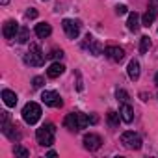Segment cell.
<instances>
[{"label": "cell", "mask_w": 158, "mask_h": 158, "mask_svg": "<svg viewBox=\"0 0 158 158\" xmlns=\"http://www.w3.org/2000/svg\"><path fill=\"white\" fill-rule=\"evenodd\" d=\"M63 125L71 132H78V130H82V128H86L89 125V117L86 114H80V112H71L63 119Z\"/></svg>", "instance_id": "1"}, {"label": "cell", "mask_w": 158, "mask_h": 158, "mask_svg": "<svg viewBox=\"0 0 158 158\" xmlns=\"http://www.w3.org/2000/svg\"><path fill=\"white\" fill-rule=\"evenodd\" d=\"M35 138H37V143H39V145H43V147H50V145L54 143V138H56V127H54L52 123L43 125L41 128H37Z\"/></svg>", "instance_id": "2"}, {"label": "cell", "mask_w": 158, "mask_h": 158, "mask_svg": "<svg viewBox=\"0 0 158 158\" xmlns=\"http://www.w3.org/2000/svg\"><path fill=\"white\" fill-rule=\"evenodd\" d=\"M41 119V106L37 102H26L23 108V121L26 125H35Z\"/></svg>", "instance_id": "3"}, {"label": "cell", "mask_w": 158, "mask_h": 158, "mask_svg": "<svg viewBox=\"0 0 158 158\" xmlns=\"http://www.w3.org/2000/svg\"><path fill=\"white\" fill-rule=\"evenodd\" d=\"M24 61L30 63V65H34V67H39V65L45 63V54L41 52L39 45H35V43L30 45V50H28V54L24 56Z\"/></svg>", "instance_id": "4"}, {"label": "cell", "mask_w": 158, "mask_h": 158, "mask_svg": "<svg viewBox=\"0 0 158 158\" xmlns=\"http://www.w3.org/2000/svg\"><path fill=\"white\" fill-rule=\"evenodd\" d=\"M121 143L127 147V149H132V151H138V149H141V138H139V134H136V132H132V130H127V132H123L121 134Z\"/></svg>", "instance_id": "5"}, {"label": "cell", "mask_w": 158, "mask_h": 158, "mask_svg": "<svg viewBox=\"0 0 158 158\" xmlns=\"http://www.w3.org/2000/svg\"><path fill=\"white\" fill-rule=\"evenodd\" d=\"M61 28L65 32V35L69 39H76L80 35V23L78 21H73V19H63L61 21Z\"/></svg>", "instance_id": "6"}, {"label": "cell", "mask_w": 158, "mask_h": 158, "mask_svg": "<svg viewBox=\"0 0 158 158\" xmlns=\"http://www.w3.org/2000/svg\"><path fill=\"white\" fill-rule=\"evenodd\" d=\"M2 134L8 136L11 141H19V139H21V134H19V132L15 130V127L10 123V117H8L6 112H2Z\"/></svg>", "instance_id": "7"}, {"label": "cell", "mask_w": 158, "mask_h": 158, "mask_svg": "<svg viewBox=\"0 0 158 158\" xmlns=\"http://www.w3.org/2000/svg\"><path fill=\"white\" fill-rule=\"evenodd\" d=\"M41 101L47 106H50V108H60L63 104V101H61V97H60L58 91H43L41 93Z\"/></svg>", "instance_id": "8"}, {"label": "cell", "mask_w": 158, "mask_h": 158, "mask_svg": "<svg viewBox=\"0 0 158 158\" xmlns=\"http://www.w3.org/2000/svg\"><path fill=\"white\" fill-rule=\"evenodd\" d=\"M82 141H84V147H86L88 151H99V149H101V145H102L101 136H99V134H93V132L86 134Z\"/></svg>", "instance_id": "9"}, {"label": "cell", "mask_w": 158, "mask_h": 158, "mask_svg": "<svg viewBox=\"0 0 158 158\" xmlns=\"http://www.w3.org/2000/svg\"><path fill=\"white\" fill-rule=\"evenodd\" d=\"M19 24L15 23V21H6L4 23V26H2V35L6 37V39H17V35H19Z\"/></svg>", "instance_id": "10"}, {"label": "cell", "mask_w": 158, "mask_h": 158, "mask_svg": "<svg viewBox=\"0 0 158 158\" xmlns=\"http://www.w3.org/2000/svg\"><path fill=\"white\" fill-rule=\"evenodd\" d=\"M82 47H84L86 50H89V54H93V56H99V54L102 52V47H101V43H99L97 39H93L89 34L86 35V41L82 43Z\"/></svg>", "instance_id": "11"}, {"label": "cell", "mask_w": 158, "mask_h": 158, "mask_svg": "<svg viewBox=\"0 0 158 158\" xmlns=\"http://www.w3.org/2000/svg\"><path fill=\"white\" fill-rule=\"evenodd\" d=\"M104 54H106L112 61H117V63L125 58V50H123L121 47H117V45H110V47H106V48H104Z\"/></svg>", "instance_id": "12"}, {"label": "cell", "mask_w": 158, "mask_h": 158, "mask_svg": "<svg viewBox=\"0 0 158 158\" xmlns=\"http://www.w3.org/2000/svg\"><path fill=\"white\" fill-rule=\"evenodd\" d=\"M156 17H158V10H156L154 6H151V8L143 13V17H141V26H151V24L156 21Z\"/></svg>", "instance_id": "13"}, {"label": "cell", "mask_w": 158, "mask_h": 158, "mask_svg": "<svg viewBox=\"0 0 158 158\" xmlns=\"http://www.w3.org/2000/svg\"><path fill=\"white\" fill-rule=\"evenodd\" d=\"M119 114H121V119L125 123H132L134 119V110L128 102H121V108H119Z\"/></svg>", "instance_id": "14"}, {"label": "cell", "mask_w": 158, "mask_h": 158, "mask_svg": "<svg viewBox=\"0 0 158 158\" xmlns=\"http://www.w3.org/2000/svg\"><path fill=\"white\" fill-rule=\"evenodd\" d=\"M63 71H65L63 63L54 61V63H50V67L47 69V76H48V78H58V76H61V74H63Z\"/></svg>", "instance_id": "15"}, {"label": "cell", "mask_w": 158, "mask_h": 158, "mask_svg": "<svg viewBox=\"0 0 158 158\" xmlns=\"http://www.w3.org/2000/svg\"><path fill=\"white\" fill-rule=\"evenodd\" d=\"M139 15L136 13V11H130L128 13V21H127V28L130 30V32H138L139 30Z\"/></svg>", "instance_id": "16"}, {"label": "cell", "mask_w": 158, "mask_h": 158, "mask_svg": "<svg viewBox=\"0 0 158 158\" xmlns=\"http://www.w3.org/2000/svg\"><path fill=\"white\" fill-rule=\"evenodd\" d=\"M50 34H52V28H50L48 23H39V24H35V35H37L39 39H45V37H48Z\"/></svg>", "instance_id": "17"}, {"label": "cell", "mask_w": 158, "mask_h": 158, "mask_svg": "<svg viewBox=\"0 0 158 158\" xmlns=\"http://www.w3.org/2000/svg\"><path fill=\"white\" fill-rule=\"evenodd\" d=\"M2 101H4V104H6L8 108H13V106L17 104V95H15V91H11V89H2Z\"/></svg>", "instance_id": "18"}, {"label": "cell", "mask_w": 158, "mask_h": 158, "mask_svg": "<svg viewBox=\"0 0 158 158\" xmlns=\"http://www.w3.org/2000/svg\"><path fill=\"white\" fill-rule=\"evenodd\" d=\"M128 78L130 80H138L139 78V63H138V60H130V63H128Z\"/></svg>", "instance_id": "19"}, {"label": "cell", "mask_w": 158, "mask_h": 158, "mask_svg": "<svg viewBox=\"0 0 158 158\" xmlns=\"http://www.w3.org/2000/svg\"><path fill=\"white\" fill-rule=\"evenodd\" d=\"M106 119H108V125H110V127H117V125H119V119H121V114L110 110L108 115H106Z\"/></svg>", "instance_id": "20"}, {"label": "cell", "mask_w": 158, "mask_h": 158, "mask_svg": "<svg viewBox=\"0 0 158 158\" xmlns=\"http://www.w3.org/2000/svg\"><path fill=\"white\" fill-rule=\"evenodd\" d=\"M149 48H151V37L149 35H141V39H139V52L145 54Z\"/></svg>", "instance_id": "21"}, {"label": "cell", "mask_w": 158, "mask_h": 158, "mask_svg": "<svg viewBox=\"0 0 158 158\" xmlns=\"http://www.w3.org/2000/svg\"><path fill=\"white\" fill-rule=\"evenodd\" d=\"M13 152H15V156H21V158H28V156H30L28 149H24L23 145H15V147H13Z\"/></svg>", "instance_id": "22"}, {"label": "cell", "mask_w": 158, "mask_h": 158, "mask_svg": "<svg viewBox=\"0 0 158 158\" xmlns=\"http://www.w3.org/2000/svg\"><path fill=\"white\" fill-rule=\"evenodd\" d=\"M17 41H19V43H26V41H28V28H21V30H19Z\"/></svg>", "instance_id": "23"}, {"label": "cell", "mask_w": 158, "mask_h": 158, "mask_svg": "<svg viewBox=\"0 0 158 158\" xmlns=\"http://www.w3.org/2000/svg\"><path fill=\"white\" fill-rule=\"evenodd\" d=\"M115 97H117L119 102H128V93H127L125 89H117V91H115Z\"/></svg>", "instance_id": "24"}, {"label": "cell", "mask_w": 158, "mask_h": 158, "mask_svg": "<svg viewBox=\"0 0 158 158\" xmlns=\"http://www.w3.org/2000/svg\"><path fill=\"white\" fill-rule=\"evenodd\" d=\"M61 56H63V50H61V48H60V50H58V48H54V50H50V54H48V58H50V60H60Z\"/></svg>", "instance_id": "25"}, {"label": "cell", "mask_w": 158, "mask_h": 158, "mask_svg": "<svg viewBox=\"0 0 158 158\" xmlns=\"http://www.w3.org/2000/svg\"><path fill=\"white\" fill-rule=\"evenodd\" d=\"M32 84H34V88H43V84H45V78H43V76H35L34 80H32Z\"/></svg>", "instance_id": "26"}, {"label": "cell", "mask_w": 158, "mask_h": 158, "mask_svg": "<svg viewBox=\"0 0 158 158\" xmlns=\"http://www.w3.org/2000/svg\"><path fill=\"white\" fill-rule=\"evenodd\" d=\"M115 13H117V15H125V13H128V8H127V6H117V8H115Z\"/></svg>", "instance_id": "27"}, {"label": "cell", "mask_w": 158, "mask_h": 158, "mask_svg": "<svg viewBox=\"0 0 158 158\" xmlns=\"http://www.w3.org/2000/svg\"><path fill=\"white\" fill-rule=\"evenodd\" d=\"M37 17V11L34 10V8H30L28 11H26V19H35Z\"/></svg>", "instance_id": "28"}, {"label": "cell", "mask_w": 158, "mask_h": 158, "mask_svg": "<svg viewBox=\"0 0 158 158\" xmlns=\"http://www.w3.org/2000/svg\"><path fill=\"white\" fill-rule=\"evenodd\" d=\"M97 121H99V117H97V115H91V117H89V123H93V125H95Z\"/></svg>", "instance_id": "29"}, {"label": "cell", "mask_w": 158, "mask_h": 158, "mask_svg": "<svg viewBox=\"0 0 158 158\" xmlns=\"http://www.w3.org/2000/svg\"><path fill=\"white\" fill-rule=\"evenodd\" d=\"M154 82H156V84H158V73H156V76H154Z\"/></svg>", "instance_id": "30"}, {"label": "cell", "mask_w": 158, "mask_h": 158, "mask_svg": "<svg viewBox=\"0 0 158 158\" xmlns=\"http://www.w3.org/2000/svg\"><path fill=\"white\" fill-rule=\"evenodd\" d=\"M45 2H47V0H45Z\"/></svg>", "instance_id": "31"}]
</instances>
